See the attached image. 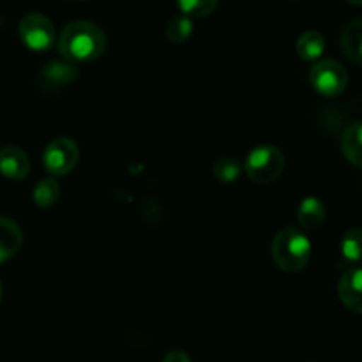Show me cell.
<instances>
[{
    "instance_id": "cell-6",
    "label": "cell",
    "mask_w": 362,
    "mask_h": 362,
    "mask_svg": "<svg viewBox=\"0 0 362 362\" xmlns=\"http://www.w3.org/2000/svg\"><path fill=\"white\" fill-rule=\"evenodd\" d=\"M18 34L22 43L33 52H47L55 43L54 23L40 13L23 16L18 25Z\"/></svg>"
},
{
    "instance_id": "cell-14",
    "label": "cell",
    "mask_w": 362,
    "mask_h": 362,
    "mask_svg": "<svg viewBox=\"0 0 362 362\" xmlns=\"http://www.w3.org/2000/svg\"><path fill=\"white\" fill-rule=\"evenodd\" d=\"M325 37L322 34L316 33V30H308V33H304L298 37L297 47L295 48H297V54L302 61L313 62L322 57L323 52H325Z\"/></svg>"
},
{
    "instance_id": "cell-19",
    "label": "cell",
    "mask_w": 362,
    "mask_h": 362,
    "mask_svg": "<svg viewBox=\"0 0 362 362\" xmlns=\"http://www.w3.org/2000/svg\"><path fill=\"white\" fill-rule=\"evenodd\" d=\"M242 163L233 156H221L217 162L214 163V176L217 177L221 183H235L242 174Z\"/></svg>"
},
{
    "instance_id": "cell-15",
    "label": "cell",
    "mask_w": 362,
    "mask_h": 362,
    "mask_svg": "<svg viewBox=\"0 0 362 362\" xmlns=\"http://www.w3.org/2000/svg\"><path fill=\"white\" fill-rule=\"evenodd\" d=\"M194 34L192 18L185 15H177L167 22L165 25V37L174 45L187 43Z\"/></svg>"
},
{
    "instance_id": "cell-22",
    "label": "cell",
    "mask_w": 362,
    "mask_h": 362,
    "mask_svg": "<svg viewBox=\"0 0 362 362\" xmlns=\"http://www.w3.org/2000/svg\"><path fill=\"white\" fill-rule=\"evenodd\" d=\"M2 295H4V290H2V283H0V302H2Z\"/></svg>"
},
{
    "instance_id": "cell-18",
    "label": "cell",
    "mask_w": 362,
    "mask_h": 362,
    "mask_svg": "<svg viewBox=\"0 0 362 362\" xmlns=\"http://www.w3.org/2000/svg\"><path fill=\"white\" fill-rule=\"evenodd\" d=\"M181 15L189 18H204L217 9L218 0H176Z\"/></svg>"
},
{
    "instance_id": "cell-20",
    "label": "cell",
    "mask_w": 362,
    "mask_h": 362,
    "mask_svg": "<svg viewBox=\"0 0 362 362\" xmlns=\"http://www.w3.org/2000/svg\"><path fill=\"white\" fill-rule=\"evenodd\" d=\"M163 362H192L189 354L183 350H170L169 354L163 357Z\"/></svg>"
},
{
    "instance_id": "cell-13",
    "label": "cell",
    "mask_w": 362,
    "mask_h": 362,
    "mask_svg": "<svg viewBox=\"0 0 362 362\" xmlns=\"http://www.w3.org/2000/svg\"><path fill=\"white\" fill-rule=\"evenodd\" d=\"M341 151L348 162L362 167V121L350 124L344 130L343 137H341Z\"/></svg>"
},
{
    "instance_id": "cell-8",
    "label": "cell",
    "mask_w": 362,
    "mask_h": 362,
    "mask_svg": "<svg viewBox=\"0 0 362 362\" xmlns=\"http://www.w3.org/2000/svg\"><path fill=\"white\" fill-rule=\"evenodd\" d=\"M30 173L29 156L16 146H6L0 149V174L8 180H25Z\"/></svg>"
},
{
    "instance_id": "cell-4",
    "label": "cell",
    "mask_w": 362,
    "mask_h": 362,
    "mask_svg": "<svg viewBox=\"0 0 362 362\" xmlns=\"http://www.w3.org/2000/svg\"><path fill=\"white\" fill-rule=\"evenodd\" d=\"M309 82L318 95L334 98L339 96L348 86V71L336 59L318 61L309 71Z\"/></svg>"
},
{
    "instance_id": "cell-2",
    "label": "cell",
    "mask_w": 362,
    "mask_h": 362,
    "mask_svg": "<svg viewBox=\"0 0 362 362\" xmlns=\"http://www.w3.org/2000/svg\"><path fill=\"white\" fill-rule=\"evenodd\" d=\"M272 257L286 274H297L308 267L311 259V242L297 228L279 231L272 242Z\"/></svg>"
},
{
    "instance_id": "cell-17",
    "label": "cell",
    "mask_w": 362,
    "mask_h": 362,
    "mask_svg": "<svg viewBox=\"0 0 362 362\" xmlns=\"http://www.w3.org/2000/svg\"><path fill=\"white\" fill-rule=\"evenodd\" d=\"M61 197V187L55 180L47 177V180H41L36 187H34L33 199L36 203V206L40 208H50Z\"/></svg>"
},
{
    "instance_id": "cell-21",
    "label": "cell",
    "mask_w": 362,
    "mask_h": 362,
    "mask_svg": "<svg viewBox=\"0 0 362 362\" xmlns=\"http://www.w3.org/2000/svg\"><path fill=\"white\" fill-rule=\"evenodd\" d=\"M346 2H350L354 6H362V0H346Z\"/></svg>"
},
{
    "instance_id": "cell-5",
    "label": "cell",
    "mask_w": 362,
    "mask_h": 362,
    "mask_svg": "<svg viewBox=\"0 0 362 362\" xmlns=\"http://www.w3.org/2000/svg\"><path fill=\"white\" fill-rule=\"evenodd\" d=\"M80 160V149L69 137H57L43 151V167L54 177L66 176L76 167Z\"/></svg>"
},
{
    "instance_id": "cell-3",
    "label": "cell",
    "mask_w": 362,
    "mask_h": 362,
    "mask_svg": "<svg viewBox=\"0 0 362 362\" xmlns=\"http://www.w3.org/2000/svg\"><path fill=\"white\" fill-rule=\"evenodd\" d=\"M243 169H245L247 176L256 183H272L283 173L284 155L276 146H257L247 155Z\"/></svg>"
},
{
    "instance_id": "cell-10",
    "label": "cell",
    "mask_w": 362,
    "mask_h": 362,
    "mask_svg": "<svg viewBox=\"0 0 362 362\" xmlns=\"http://www.w3.org/2000/svg\"><path fill=\"white\" fill-rule=\"evenodd\" d=\"M23 243V233L15 221L0 217V263L11 259Z\"/></svg>"
},
{
    "instance_id": "cell-9",
    "label": "cell",
    "mask_w": 362,
    "mask_h": 362,
    "mask_svg": "<svg viewBox=\"0 0 362 362\" xmlns=\"http://www.w3.org/2000/svg\"><path fill=\"white\" fill-rule=\"evenodd\" d=\"M78 76L76 71V66L71 64L68 61H54L48 62L43 69H41V86L48 87V89H59V87H64L68 83L75 82V78Z\"/></svg>"
},
{
    "instance_id": "cell-7",
    "label": "cell",
    "mask_w": 362,
    "mask_h": 362,
    "mask_svg": "<svg viewBox=\"0 0 362 362\" xmlns=\"http://www.w3.org/2000/svg\"><path fill=\"white\" fill-rule=\"evenodd\" d=\"M339 300L351 313L362 315V268L351 267L344 272L337 286Z\"/></svg>"
},
{
    "instance_id": "cell-1",
    "label": "cell",
    "mask_w": 362,
    "mask_h": 362,
    "mask_svg": "<svg viewBox=\"0 0 362 362\" xmlns=\"http://www.w3.org/2000/svg\"><path fill=\"white\" fill-rule=\"evenodd\" d=\"M107 48V36L96 23L78 20L62 29L57 40V50L64 61L90 62L102 57Z\"/></svg>"
},
{
    "instance_id": "cell-11",
    "label": "cell",
    "mask_w": 362,
    "mask_h": 362,
    "mask_svg": "<svg viewBox=\"0 0 362 362\" xmlns=\"http://www.w3.org/2000/svg\"><path fill=\"white\" fill-rule=\"evenodd\" d=\"M343 54L355 64L362 66V18L354 20L343 29L339 37Z\"/></svg>"
},
{
    "instance_id": "cell-12",
    "label": "cell",
    "mask_w": 362,
    "mask_h": 362,
    "mask_svg": "<svg viewBox=\"0 0 362 362\" xmlns=\"http://www.w3.org/2000/svg\"><path fill=\"white\" fill-rule=\"evenodd\" d=\"M327 217L325 204L316 197H305L297 210V221L304 229H316L323 224Z\"/></svg>"
},
{
    "instance_id": "cell-16",
    "label": "cell",
    "mask_w": 362,
    "mask_h": 362,
    "mask_svg": "<svg viewBox=\"0 0 362 362\" xmlns=\"http://www.w3.org/2000/svg\"><path fill=\"white\" fill-rule=\"evenodd\" d=\"M341 254L343 259L350 264H357L362 261V229H348L341 240Z\"/></svg>"
}]
</instances>
